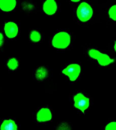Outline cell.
<instances>
[{
	"mask_svg": "<svg viewBox=\"0 0 116 130\" xmlns=\"http://www.w3.org/2000/svg\"><path fill=\"white\" fill-rule=\"evenodd\" d=\"M52 46L56 49H65L71 43V36L65 31L56 33L52 38Z\"/></svg>",
	"mask_w": 116,
	"mask_h": 130,
	"instance_id": "cell-1",
	"label": "cell"
},
{
	"mask_svg": "<svg viewBox=\"0 0 116 130\" xmlns=\"http://www.w3.org/2000/svg\"><path fill=\"white\" fill-rule=\"evenodd\" d=\"M88 55L91 58L95 59L101 66H108V65L112 64L114 62V60L109 55H107L101 51H98L96 49H90L88 51Z\"/></svg>",
	"mask_w": 116,
	"mask_h": 130,
	"instance_id": "cell-2",
	"label": "cell"
},
{
	"mask_svg": "<svg viewBox=\"0 0 116 130\" xmlns=\"http://www.w3.org/2000/svg\"><path fill=\"white\" fill-rule=\"evenodd\" d=\"M76 14H77V18H78L80 21L86 22V21H88V20H90V19L92 18L93 9H92L91 5H89L88 3L83 2V3H81V4L77 7Z\"/></svg>",
	"mask_w": 116,
	"mask_h": 130,
	"instance_id": "cell-3",
	"label": "cell"
},
{
	"mask_svg": "<svg viewBox=\"0 0 116 130\" xmlns=\"http://www.w3.org/2000/svg\"><path fill=\"white\" fill-rule=\"evenodd\" d=\"M80 72H81V67L77 63H71L67 65L62 70V74L66 75L70 81H76L80 75Z\"/></svg>",
	"mask_w": 116,
	"mask_h": 130,
	"instance_id": "cell-4",
	"label": "cell"
},
{
	"mask_svg": "<svg viewBox=\"0 0 116 130\" xmlns=\"http://www.w3.org/2000/svg\"><path fill=\"white\" fill-rule=\"evenodd\" d=\"M42 9L46 15L52 16L53 14L56 13L58 6H57V3L55 0H45L43 5H42Z\"/></svg>",
	"mask_w": 116,
	"mask_h": 130,
	"instance_id": "cell-5",
	"label": "cell"
},
{
	"mask_svg": "<svg viewBox=\"0 0 116 130\" xmlns=\"http://www.w3.org/2000/svg\"><path fill=\"white\" fill-rule=\"evenodd\" d=\"M51 119H52V111L48 107L40 108L36 114V120L38 122H48Z\"/></svg>",
	"mask_w": 116,
	"mask_h": 130,
	"instance_id": "cell-6",
	"label": "cell"
},
{
	"mask_svg": "<svg viewBox=\"0 0 116 130\" xmlns=\"http://www.w3.org/2000/svg\"><path fill=\"white\" fill-rule=\"evenodd\" d=\"M4 32L8 38H14L18 34V26L15 22H6L4 25Z\"/></svg>",
	"mask_w": 116,
	"mask_h": 130,
	"instance_id": "cell-7",
	"label": "cell"
},
{
	"mask_svg": "<svg viewBox=\"0 0 116 130\" xmlns=\"http://www.w3.org/2000/svg\"><path fill=\"white\" fill-rule=\"evenodd\" d=\"M16 7V0H0V10L11 12Z\"/></svg>",
	"mask_w": 116,
	"mask_h": 130,
	"instance_id": "cell-8",
	"label": "cell"
},
{
	"mask_svg": "<svg viewBox=\"0 0 116 130\" xmlns=\"http://www.w3.org/2000/svg\"><path fill=\"white\" fill-rule=\"evenodd\" d=\"M35 77L38 80H43L47 77V70L44 67H39L35 72Z\"/></svg>",
	"mask_w": 116,
	"mask_h": 130,
	"instance_id": "cell-9",
	"label": "cell"
},
{
	"mask_svg": "<svg viewBox=\"0 0 116 130\" xmlns=\"http://www.w3.org/2000/svg\"><path fill=\"white\" fill-rule=\"evenodd\" d=\"M76 98L78 100L77 102V106L80 107L81 109H86L88 107V104H87V101L84 99V95L81 93H77L76 94Z\"/></svg>",
	"mask_w": 116,
	"mask_h": 130,
	"instance_id": "cell-10",
	"label": "cell"
},
{
	"mask_svg": "<svg viewBox=\"0 0 116 130\" xmlns=\"http://www.w3.org/2000/svg\"><path fill=\"white\" fill-rule=\"evenodd\" d=\"M7 67H8L10 70H12V71L16 70L17 67H18V60H17L16 58H10V59L7 61Z\"/></svg>",
	"mask_w": 116,
	"mask_h": 130,
	"instance_id": "cell-11",
	"label": "cell"
},
{
	"mask_svg": "<svg viewBox=\"0 0 116 130\" xmlns=\"http://www.w3.org/2000/svg\"><path fill=\"white\" fill-rule=\"evenodd\" d=\"M30 40L34 42V43H37V42H39L40 40H41V34L38 32L37 30H33L32 32L30 33Z\"/></svg>",
	"mask_w": 116,
	"mask_h": 130,
	"instance_id": "cell-12",
	"label": "cell"
},
{
	"mask_svg": "<svg viewBox=\"0 0 116 130\" xmlns=\"http://www.w3.org/2000/svg\"><path fill=\"white\" fill-rule=\"evenodd\" d=\"M108 15L109 17L112 19V20H115L116 21V5H113L109 8V11H108Z\"/></svg>",
	"mask_w": 116,
	"mask_h": 130,
	"instance_id": "cell-13",
	"label": "cell"
},
{
	"mask_svg": "<svg viewBox=\"0 0 116 130\" xmlns=\"http://www.w3.org/2000/svg\"><path fill=\"white\" fill-rule=\"evenodd\" d=\"M106 130H116V121H111L105 125Z\"/></svg>",
	"mask_w": 116,
	"mask_h": 130,
	"instance_id": "cell-14",
	"label": "cell"
},
{
	"mask_svg": "<svg viewBox=\"0 0 116 130\" xmlns=\"http://www.w3.org/2000/svg\"><path fill=\"white\" fill-rule=\"evenodd\" d=\"M3 43H4V37H3V34L0 33V47L3 45Z\"/></svg>",
	"mask_w": 116,
	"mask_h": 130,
	"instance_id": "cell-15",
	"label": "cell"
},
{
	"mask_svg": "<svg viewBox=\"0 0 116 130\" xmlns=\"http://www.w3.org/2000/svg\"><path fill=\"white\" fill-rule=\"evenodd\" d=\"M58 129H69V126H68L67 124H63V125L59 126V128H58Z\"/></svg>",
	"mask_w": 116,
	"mask_h": 130,
	"instance_id": "cell-16",
	"label": "cell"
},
{
	"mask_svg": "<svg viewBox=\"0 0 116 130\" xmlns=\"http://www.w3.org/2000/svg\"><path fill=\"white\" fill-rule=\"evenodd\" d=\"M70 1H72V2H78V1H80V0H70Z\"/></svg>",
	"mask_w": 116,
	"mask_h": 130,
	"instance_id": "cell-17",
	"label": "cell"
},
{
	"mask_svg": "<svg viewBox=\"0 0 116 130\" xmlns=\"http://www.w3.org/2000/svg\"><path fill=\"white\" fill-rule=\"evenodd\" d=\"M114 50L116 51V42H115V44H114Z\"/></svg>",
	"mask_w": 116,
	"mask_h": 130,
	"instance_id": "cell-18",
	"label": "cell"
}]
</instances>
